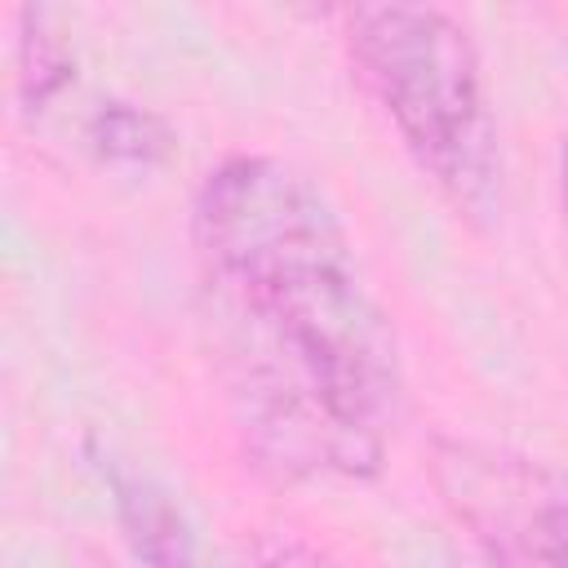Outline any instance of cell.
I'll return each instance as SVG.
<instances>
[{
	"mask_svg": "<svg viewBox=\"0 0 568 568\" xmlns=\"http://www.w3.org/2000/svg\"><path fill=\"white\" fill-rule=\"evenodd\" d=\"M430 484L488 568H568V475L524 448L435 435Z\"/></svg>",
	"mask_w": 568,
	"mask_h": 568,
	"instance_id": "3957f363",
	"label": "cell"
},
{
	"mask_svg": "<svg viewBox=\"0 0 568 568\" xmlns=\"http://www.w3.org/2000/svg\"><path fill=\"white\" fill-rule=\"evenodd\" d=\"M244 568H342V564H337L333 555H324L320 546L280 532V537H262V541L248 550Z\"/></svg>",
	"mask_w": 568,
	"mask_h": 568,
	"instance_id": "52a82bcc",
	"label": "cell"
},
{
	"mask_svg": "<svg viewBox=\"0 0 568 568\" xmlns=\"http://www.w3.org/2000/svg\"><path fill=\"white\" fill-rule=\"evenodd\" d=\"M559 213H564V226H568V133L559 138Z\"/></svg>",
	"mask_w": 568,
	"mask_h": 568,
	"instance_id": "ba28073f",
	"label": "cell"
},
{
	"mask_svg": "<svg viewBox=\"0 0 568 568\" xmlns=\"http://www.w3.org/2000/svg\"><path fill=\"white\" fill-rule=\"evenodd\" d=\"M84 142L102 164H129V169H155L178 151L173 124L160 111L124 98H102L89 111Z\"/></svg>",
	"mask_w": 568,
	"mask_h": 568,
	"instance_id": "8992f818",
	"label": "cell"
},
{
	"mask_svg": "<svg viewBox=\"0 0 568 568\" xmlns=\"http://www.w3.org/2000/svg\"><path fill=\"white\" fill-rule=\"evenodd\" d=\"M346 58L430 186L479 231L501 222V133L470 31L435 4L342 9Z\"/></svg>",
	"mask_w": 568,
	"mask_h": 568,
	"instance_id": "7a4b0ae2",
	"label": "cell"
},
{
	"mask_svg": "<svg viewBox=\"0 0 568 568\" xmlns=\"http://www.w3.org/2000/svg\"><path fill=\"white\" fill-rule=\"evenodd\" d=\"M13 80L22 111H44L75 80V44L62 31V13L44 4L18 9V44H13Z\"/></svg>",
	"mask_w": 568,
	"mask_h": 568,
	"instance_id": "5b68a950",
	"label": "cell"
},
{
	"mask_svg": "<svg viewBox=\"0 0 568 568\" xmlns=\"http://www.w3.org/2000/svg\"><path fill=\"white\" fill-rule=\"evenodd\" d=\"M191 231L231 328L386 448L404 413L399 337L324 186L280 155L235 151L200 178Z\"/></svg>",
	"mask_w": 568,
	"mask_h": 568,
	"instance_id": "6da1fadb",
	"label": "cell"
},
{
	"mask_svg": "<svg viewBox=\"0 0 568 568\" xmlns=\"http://www.w3.org/2000/svg\"><path fill=\"white\" fill-rule=\"evenodd\" d=\"M84 453L111 497V515H115V528L133 564L138 568H200V541H195V528L178 493L155 470L138 466L133 457H124L120 448L102 439H89Z\"/></svg>",
	"mask_w": 568,
	"mask_h": 568,
	"instance_id": "277c9868",
	"label": "cell"
}]
</instances>
